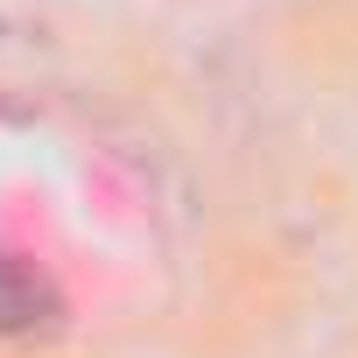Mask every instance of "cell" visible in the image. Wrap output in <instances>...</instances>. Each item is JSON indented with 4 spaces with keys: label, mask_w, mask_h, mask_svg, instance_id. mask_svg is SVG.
Returning <instances> with one entry per match:
<instances>
[{
    "label": "cell",
    "mask_w": 358,
    "mask_h": 358,
    "mask_svg": "<svg viewBox=\"0 0 358 358\" xmlns=\"http://www.w3.org/2000/svg\"><path fill=\"white\" fill-rule=\"evenodd\" d=\"M57 316H64V302L43 281V267H29L22 253H0V330L8 337H50Z\"/></svg>",
    "instance_id": "1"
}]
</instances>
